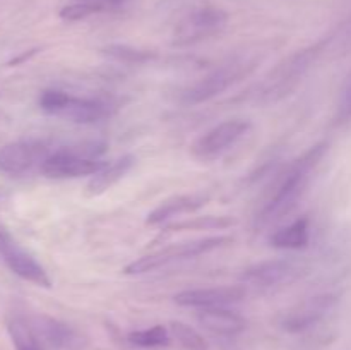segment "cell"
I'll return each mask as SVG.
<instances>
[{
    "label": "cell",
    "mask_w": 351,
    "mask_h": 350,
    "mask_svg": "<svg viewBox=\"0 0 351 350\" xmlns=\"http://www.w3.org/2000/svg\"><path fill=\"white\" fill-rule=\"evenodd\" d=\"M0 257L9 266V270L23 280L43 288L51 287L47 270L2 225H0Z\"/></svg>",
    "instance_id": "7"
},
{
    "label": "cell",
    "mask_w": 351,
    "mask_h": 350,
    "mask_svg": "<svg viewBox=\"0 0 351 350\" xmlns=\"http://www.w3.org/2000/svg\"><path fill=\"white\" fill-rule=\"evenodd\" d=\"M304 273L305 266L298 261L267 259L247 268L242 273V281L254 288H273L293 283Z\"/></svg>",
    "instance_id": "9"
},
{
    "label": "cell",
    "mask_w": 351,
    "mask_h": 350,
    "mask_svg": "<svg viewBox=\"0 0 351 350\" xmlns=\"http://www.w3.org/2000/svg\"><path fill=\"white\" fill-rule=\"evenodd\" d=\"M170 333L184 350H209L208 342L204 340V336L194 329L192 326H189L187 323L182 321H171L170 323Z\"/></svg>",
    "instance_id": "20"
},
{
    "label": "cell",
    "mask_w": 351,
    "mask_h": 350,
    "mask_svg": "<svg viewBox=\"0 0 351 350\" xmlns=\"http://www.w3.org/2000/svg\"><path fill=\"white\" fill-rule=\"evenodd\" d=\"M311 240V226L307 218H298L291 222L290 225L276 230L271 237V244L278 249H304Z\"/></svg>",
    "instance_id": "18"
},
{
    "label": "cell",
    "mask_w": 351,
    "mask_h": 350,
    "mask_svg": "<svg viewBox=\"0 0 351 350\" xmlns=\"http://www.w3.org/2000/svg\"><path fill=\"white\" fill-rule=\"evenodd\" d=\"M129 342L141 349H156V347H167L170 343V333L165 326L156 325L153 328L137 329L129 335Z\"/></svg>",
    "instance_id": "21"
},
{
    "label": "cell",
    "mask_w": 351,
    "mask_h": 350,
    "mask_svg": "<svg viewBox=\"0 0 351 350\" xmlns=\"http://www.w3.org/2000/svg\"><path fill=\"white\" fill-rule=\"evenodd\" d=\"M105 54L112 57L113 60L122 62V64H144V62L153 58L151 51L137 50L129 45H110L105 48Z\"/></svg>",
    "instance_id": "22"
},
{
    "label": "cell",
    "mask_w": 351,
    "mask_h": 350,
    "mask_svg": "<svg viewBox=\"0 0 351 350\" xmlns=\"http://www.w3.org/2000/svg\"><path fill=\"white\" fill-rule=\"evenodd\" d=\"M50 154L45 143L36 139H23L0 146V174L17 177L36 165L43 163Z\"/></svg>",
    "instance_id": "10"
},
{
    "label": "cell",
    "mask_w": 351,
    "mask_h": 350,
    "mask_svg": "<svg viewBox=\"0 0 351 350\" xmlns=\"http://www.w3.org/2000/svg\"><path fill=\"white\" fill-rule=\"evenodd\" d=\"M197 321L208 331L221 336L239 335L245 329L247 323L239 312L226 307H208L197 312Z\"/></svg>",
    "instance_id": "15"
},
{
    "label": "cell",
    "mask_w": 351,
    "mask_h": 350,
    "mask_svg": "<svg viewBox=\"0 0 351 350\" xmlns=\"http://www.w3.org/2000/svg\"><path fill=\"white\" fill-rule=\"evenodd\" d=\"M250 129V124L247 120L235 119L226 120V122L218 124L208 132L199 136L192 144V154L199 160H215L223 153L235 146Z\"/></svg>",
    "instance_id": "8"
},
{
    "label": "cell",
    "mask_w": 351,
    "mask_h": 350,
    "mask_svg": "<svg viewBox=\"0 0 351 350\" xmlns=\"http://www.w3.org/2000/svg\"><path fill=\"white\" fill-rule=\"evenodd\" d=\"M105 151L103 143H82L77 146H65L48 154L41 163V174L51 178H74L82 175H95L105 167L99 154Z\"/></svg>",
    "instance_id": "2"
},
{
    "label": "cell",
    "mask_w": 351,
    "mask_h": 350,
    "mask_svg": "<svg viewBox=\"0 0 351 350\" xmlns=\"http://www.w3.org/2000/svg\"><path fill=\"white\" fill-rule=\"evenodd\" d=\"M31 326L40 342L51 350H77L81 347V336L77 331L58 319L38 316Z\"/></svg>",
    "instance_id": "13"
},
{
    "label": "cell",
    "mask_w": 351,
    "mask_h": 350,
    "mask_svg": "<svg viewBox=\"0 0 351 350\" xmlns=\"http://www.w3.org/2000/svg\"><path fill=\"white\" fill-rule=\"evenodd\" d=\"M105 9V5L99 2H81V3H71V5H65L60 10V17L65 21H81L89 17L91 14L99 12V10Z\"/></svg>",
    "instance_id": "23"
},
{
    "label": "cell",
    "mask_w": 351,
    "mask_h": 350,
    "mask_svg": "<svg viewBox=\"0 0 351 350\" xmlns=\"http://www.w3.org/2000/svg\"><path fill=\"white\" fill-rule=\"evenodd\" d=\"M336 299L332 295H315V297L307 299L300 302L295 307H291L281 319L283 329L290 333H300L305 329L317 325L335 305Z\"/></svg>",
    "instance_id": "12"
},
{
    "label": "cell",
    "mask_w": 351,
    "mask_h": 350,
    "mask_svg": "<svg viewBox=\"0 0 351 350\" xmlns=\"http://www.w3.org/2000/svg\"><path fill=\"white\" fill-rule=\"evenodd\" d=\"M7 328L16 350H45L43 343L40 342L31 323H27L26 319L12 318Z\"/></svg>",
    "instance_id": "19"
},
{
    "label": "cell",
    "mask_w": 351,
    "mask_h": 350,
    "mask_svg": "<svg viewBox=\"0 0 351 350\" xmlns=\"http://www.w3.org/2000/svg\"><path fill=\"white\" fill-rule=\"evenodd\" d=\"M335 119L338 124H343V122H346V120L351 119V78H350V81L346 82L341 96H339L338 108H336Z\"/></svg>",
    "instance_id": "24"
},
{
    "label": "cell",
    "mask_w": 351,
    "mask_h": 350,
    "mask_svg": "<svg viewBox=\"0 0 351 350\" xmlns=\"http://www.w3.org/2000/svg\"><path fill=\"white\" fill-rule=\"evenodd\" d=\"M324 153L326 144H315L290 165L287 174L278 184L274 194L267 199L263 209L256 215V222H254L256 229H266V226L273 225L297 206L304 192L307 191L312 172L317 167Z\"/></svg>",
    "instance_id": "1"
},
{
    "label": "cell",
    "mask_w": 351,
    "mask_h": 350,
    "mask_svg": "<svg viewBox=\"0 0 351 350\" xmlns=\"http://www.w3.org/2000/svg\"><path fill=\"white\" fill-rule=\"evenodd\" d=\"M228 23V14L218 7H201L185 16L173 33L175 47L194 45L221 33Z\"/></svg>",
    "instance_id": "6"
},
{
    "label": "cell",
    "mask_w": 351,
    "mask_h": 350,
    "mask_svg": "<svg viewBox=\"0 0 351 350\" xmlns=\"http://www.w3.org/2000/svg\"><path fill=\"white\" fill-rule=\"evenodd\" d=\"M312 64V51L305 50L302 54H297L295 57L288 58L285 62V65H281L276 72H274V78L271 75L269 88H267V95L274 100L276 95H287L290 89L295 88L298 81L302 79V75L307 72L308 65Z\"/></svg>",
    "instance_id": "14"
},
{
    "label": "cell",
    "mask_w": 351,
    "mask_h": 350,
    "mask_svg": "<svg viewBox=\"0 0 351 350\" xmlns=\"http://www.w3.org/2000/svg\"><path fill=\"white\" fill-rule=\"evenodd\" d=\"M228 242H232V237L218 235V237H206V239L191 240V242L175 244V246L154 250V253L146 254V256L132 261L130 264H127L123 271H125L127 275L147 273V271H154L158 270V268H163V266H168V264L177 263V261L192 259V257H199L202 256V254L213 253V250L226 246Z\"/></svg>",
    "instance_id": "4"
},
{
    "label": "cell",
    "mask_w": 351,
    "mask_h": 350,
    "mask_svg": "<svg viewBox=\"0 0 351 350\" xmlns=\"http://www.w3.org/2000/svg\"><path fill=\"white\" fill-rule=\"evenodd\" d=\"M254 67H256L254 62L247 60H232L228 64H223L221 67L215 69L208 75H204L201 81H197L191 88L185 89L184 95H182V100L187 105H199V103L209 102L215 96L226 91L237 81L245 78Z\"/></svg>",
    "instance_id": "5"
},
{
    "label": "cell",
    "mask_w": 351,
    "mask_h": 350,
    "mask_svg": "<svg viewBox=\"0 0 351 350\" xmlns=\"http://www.w3.org/2000/svg\"><path fill=\"white\" fill-rule=\"evenodd\" d=\"M40 108L48 115L74 124H95L110 113V105L96 98H81L60 89H47L40 96Z\"/></svg>",
    "instance_id": "3"
},
{
    "label": "cell",
    "mask_w": 351,
    "mask_h": 350,
    "mask_svg": "<svg viewBox=\"0 0 351 350\" xmlns=\"http://www.w3.org/2000/svg\"><path fill=\"white\" fill-rule=\"evenodd\" d=\"M136 158L132 154H125V156L119 158V160L112 161L110 165H105L101 170L96 172L91 177V180L88 182V194L89 196H99L103 192L108 191L110 187L117 184L119 180H122L127 175V172L132 168Z\"/></svg>",
    "instance_id": "17"
},
{
    "label": "cell",
    "mask_w": 351,
    "mask_h": 350,
    "mask_svg": "<svg viewBox=\"0 0 351 350\" xmlns=\"http://www.w3.org/2000/svg\"><path fill=\"white\" fill-rule=\"evenodd\" d=\"M208 194H182L175 196V198L167 199L161 202L160 206L153 209L147 215L146 223L147 225H161V223L168 222V220L175 218V216L187 215V213L197 211L199 208L208 202Z\"/></svg>",
    "instance_id": "16"
},
{
    "label": "cell",
    "mask_w": 351,
    "mask_h": 350,
    "mask_svg": "<svg viewBox=\"0 0 351 350\" xmlns=\"http://www.w3.org/2000/svg\"><path fill=\"white\" fill-rule=\"evenodd\" d=\"M247 295L245 287L242 285H223V287L192 288V290L178 292L173 301L184 307L208 309L225 307L228 304L240 302Z\"/></svg>",
    "instance_id": "11"
}]
</instances>
